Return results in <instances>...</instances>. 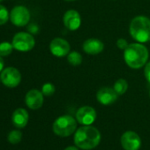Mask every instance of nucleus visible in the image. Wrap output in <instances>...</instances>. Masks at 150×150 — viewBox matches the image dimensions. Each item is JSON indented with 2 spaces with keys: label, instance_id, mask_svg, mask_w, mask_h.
I'll list each match as a JSON object with an SVG mask.
<instances>
[{
  "label": "nucleus",
  "instance_id": "aec40b11",
  "mask_svg": "<svg viewBox=\"0 0 150 150\" xmlns=\"http://www.w3.org/2000/svg\"><path fill=\"white\" fill-rule=\"evenodd\" d=\"M10 18V14L7 11V9L4 6L0 5V25L6 24Z\"/></svg>",
  "mask_w": 150,
  "mask_h": 150
},
{
  "label": "nucleus",
  "instance_id": "4be33fe9",
  "mask_svg": "<svg viewBox=\"0 0 150 150\" xmlns=\"http://www.w3.org/2000/svg\"><path fill=\"white\" fill-rule=\"evenodd\" d=\"M129 44L127 43V42L125 40V39H123V38H120V39H118L117 41V46L120 49V50H125L126 48H127V46H128Z\"/></svg>",
  "mask_w": 150,
  "mask_h": 150
},
{
  "label": "nucleus",
  "instance_id": "ddd939ff",
  "mask_svg": "<svg viewBox=\"0 0 150 150\" xmlns=\"http://www.w3.org/2000/svg\"><path fill=\"white\" fill-rule=\"evenodd\" d=\"M27 106L31 110H38L43 104V94L37 89L29 90L25 97Z\"/></svg>",
  "mask_w": 150,
  "mask_h": 150
},
{
  "label": "nucleus",
  "instance_id": "39448f33",
  "mask_svg": "<svg viewBox=\"0 0 150 150\" xmlns=\"http://www.w3.org/2000/svg\"><path fill=\"white\" fill-rule=\"evenodd\" d=\"M13 48L21 52H27L31 50L35 44V38L28 33L20 32L17 33L13 39Z\"/></svg>",
  "mask_w": 150,
  "mask_h": 150
},
{
  "label": "nucleus",
  "instance_id": "f257e3e1",
  "mask_svg": "<svg viewBox=\"0 0 150 150\" xmlns=\"http://www.w3.org/2000/svg\"><path fill=\"white\" fill-rule=\"evenodd\" d=\"M101 141V133L94 126L84 125L80 127L74 135V143L79 148L90 150L96 147Z\"/></svg>",
  "mask_w": 150,
  "mask_h": 150
},
{
  "label": "nucleus",
  "instance_id": "4468645a",
  "mask_svg": "<svg viewBox=\"0 0 150 150\" xmlns=\"http://www.w3.org/2000/svg\"><path fill=\"white\" fill-rule=\"evenodd\" d=\"M82 48L86 53L89 55H96L103 50L104 45L102 41L96 38H90L83 42Z\"/></svg>",
  "mask_w": 150,
  "mask_h": 150
},
{
  "label": "nucleus",
  "instance_id": "b1692460",
  "mask_svg": "<svg viewBox=\"0 0 150 150\" xmlns=\"http://www.w3.org/2000/svg\"><path fill=\"white\" fill-rule=\"evenodd\" d=\"M4 66H5V61L3 57L0 56V71H2L4 70Z\"/></svg>",
  "mask_w": 150,
  "mask_h": 150
},
{
  "label": "nucleus",
  "instance_id": "cd10ccee",
  "mask_svg": "<svg viewBox=\"0 0 150 150\" xmlns=\"http://www.w3.org/2000/svg\"><path fill=\"white\" fill-rule=\"evenodd\" d=\"M149 96H150V92H149Z\"/></svg>",
  "mask_w": 150,
  "mask_h": 150
},
{
  "label": "nucleus",
  "instance_id": "393cba45",
  "mask_svg": "<svg viewBox=\"0 0 150 150\" xmlns=\"http://www.w3.org/2000/svg\"><path fill=\"white\" fill-rule=\"evenodd\" d=\"M64 150H79L77 146H68L66 147Z\"/></svg>",
  "mask_w": 150,
  "mask_h": 150
},
{
  "label": "nucleus",
  "instance_id": "a878e982",
  "mask_svg": "<svg viewBox=\"0 0 150 150\" xmlns=\"http://www.w3.org/2000/svg\"><path fill=\"white\" fill-rule=\"evenodd\" d=\"M65 1H68V2H72V1H75V0H65Z\"/></svg>",
  "mask_w": 150,
  "mask_h": 150
},
{
  "label": "nucleus",
  "instance_id": "c85d7f7f",
  "mask_svg": "<svg viewBox=\"0 0 150 150\" xmlns=\"http://www.w3.org/2000/svg\"><path fill=\"white\" fill-rule=\"evenodd\" d=\"M0 81H1V79H0Z\"/></svg>",
  "mask_w": 150,
  "mask_h": 150
},
{
  "label": "nucleus",
  "instance_id": "5701e85b",
  "mask_svg": "<svg viewBox=\"0 0 150 150\" xmlns=\"http://www.w3.org/2000/svg\"><path fill=\"white\" fill-rule=\"evenodd\" d=\"M144 73H145V77L147 81V82L150 84V62H148L146 64L145 70H144Z\"/></svg>",
  "mask_w": 150,
  "mask_h": 150
},
{
  "label": "nucleus",
  "instance_id": "bb28decb",
  "mask_svg": "<svg viewBox=\"0 0 150 150\" xmlns=\"http://www.w3.org/2000/svg\"><path fill=\"white\" fill-rule=\"evenodd\" d=\"M1 1H3V0H0V2H1Z\"/></svg>",
  "mask_w": 150,
  "mask_h": 150
},
{
  "label": "nucleus",
  "instance_id": "a211bd4d",
  "mask_svg": "<svg viewBox=\"0 0 150 150\" xmlns=\"http://www.w3.org/2000/svg\"><path fill=\"white\" fill-rule=\"evenodd\" d=\"M7 139L11 144H13V145L18 144L22 139V133H21V132H20L18 130H13L9 132Z\"/></svg>",
  "mask_w": 150,
  "mask_h": 150
},
{
  "label": "nucleus",
  "instance_id": "412c9836",
  "mask_svg": "<svg viewBox=\"0 0 150 150\" xmlns=\"http://www.w3.org/2000/svg\"><path fill=\"white\" fill-rule=\"evenodd\" d=\"M55 87L51 83H45L42 88V93L45 96H50L55 93Z\"/></svg>",
  "mask_w": 150,
  "mask_h": 150
},
{
  "label": "nucleus",
  "instance_id": "f03ea898",
  "mask_svg": "<svg viewBox=\"0 0 150 150\" xmlns=\"http://www.w3.org/2000/svg\"><path fill=\"white\" fill-rule=\"evenodd\" d=\"M124 57L129 67L139 69L146 64L148 59V50L140 43H131L125 50Z\"/></svg>",
  "mask_w": 150,
  "mask_h": 150
},
{
  "label": "nucleus",
  "instance_id": "6ab92c4d",
  "mask_svg": "<svg viewBox=\"0 0 150 150\" xmlns=\"http://www.w3.org/2000/svg\"><path fill=\"white\" fill-rule=\"evenodd\" d=\"M13 43H10L9 42H0V56L1 57L10 55L13 52Z\"/></svg>",
  "mask_w": 150,
  "mask_h": 150
},
{
  "label": "nucleus",
  "instance_id": "1a4fd4ad",
  "mask_svg": "<svg viewBox=\"0 0 150 150\" xmlns=\"http://www.w3.org/2000/svg\"><path fill=\"white\" fill-rule=\"evenodd\" d=\"M96 112L90 106H83L76 112V120L83 125H90L96 121Z\"/></svg>",
  "mask_w": 150,
  "mask_h": 150
},
{
  "label": "nucleus",
  "instance_id": "423d86ee",
  "mask_svg": "<svg viewBox=\"0 0 150 150\" xmlns=\"http://www.w3.org/2000/svg\"><path fill=\"white\" fill-rule=\"evenodd\" d=\"M2 83L7 88H16L21 81V74L20 71L14 67H6L1 71L0 75Z\"/></svg>",
  "mask_w": 150,
  "mask_h": 150
},
{
  "label": "nucleus",
  "instance_id": "dca6fc26",
  "mask_svg": "<svg viewBox=\"0 0 150 150\" xmlns=\"http://www.w3.org/2000/svg\"><path fill=\"white\" fill-rule=\"evenodd\" d=\"M114 90L117 92V94L118 96H122L124 95L126 90L128 89V83L124 79H119L116 81V83L114 84Z\"/></svg>",
  "mask_w": 150,
  "mask_h": 150
},
{
  "label": "nucleus",
  "instance_id": "9b49d317",
  "mask_svg": "<svg viewBox=\"0 0 150 150\" xmlns=\"http://www.w3.org/2000/svg\"><path fill=\"white\" fill-rule=\"evenodd\" d=\"M63 22L67 29L71 31H75L81 27V15L77 11L69 10L64 13L63 17Z\"/></svg>",
  "mask_w": 150,
  "mask_h": 150
},
{
  "label": "nucleus",
  "instance_id": "2eb2a0df",
  "mask_svg": "<svg viewBox=\"0 0 150 150\" xmlns=\"http://www.w3.org/2000/svg\"><path fill=\"white\" fill-rule=\"evenodd\" d=\"M28 113L25 109L19 108L15 110L12 115V122L17 128H24L28 123Z\"/></svg>",
  "mask_w": 150,
  "mask_h": 150
},
{
  "label": "nucleus",
  "instance_id": "7ed1b4c3",
  "mask_svg": "<svg viewBox=\"0 0 150 150\" xmlns=\"http://www.w3.org/2000/svg\"><path fill=\"white\" fill-rule=\"evenodd\" d=\"M130 34L138 42L150 41V20L146 16H137L130 24Z\"/></svg>",
  "mask_w": 150,
  "mask_h": 150
},
{
  "label": "nucleus",
  "instance_id": "20e7f679",
  "mask_svg": "<svg viewBox=\"0 0 150 150\" xmlns=\"http://www.w3.org/2000/svg\"><path fill=\"white\" fill-rule=\"evenodd\" d=\"M76 128V120L69 115H64L57 117L52 125L54 133L60 137H68L71 135L75 132Z\"/></svg>",
  "mask_w": 150,
  "mask_h": 150
},
{
  "label": "nucleus",
  "instance_id": "6e6552de",
  "mask_svg": "<svg viewBox=\"0 0 150 150\" xmlns=\"http://www.w3.org/2000/svg\"><path fill=\"white\" fill-rule=\"evenodd\" d=\"M121 145L125 150H139L141 146V139L136 132L127 131L121 137Z\"/></svg>",
  "mask_w": 150,
  "mask_h": 150
},
{
  "label": "nucleus",
  "instance_id": "0eeeda50",
  "mask_svg": "<svg viewBox=\"0 0 150 150\" xmlns=\"http://www.w3.org/2000/svg\"><path fill=\"white\" fill-rule=\"evenodd\" d=\"M10 20L13 25L17 27H24L30 21V13L25 6H15L10 13Z\"/></svg>",
  "mask_w": 150,
  "mask_h": 150
},
{
  "label": "nucleus",
  "instance_id": "f3484780",
  "mask_svg": "<svg viewBox=\"0 0 150 150\" xmlns=\"http://www.w3.org/2000/svg\"><path fill=\"white\" fill-rule=\"evenodd\" d=\"M67 60L70 64H71L73 66H78L82 62V57L77 51H71V53L68 54Z\"/></svg>",
  "mask_w": 150,
  "mask_h": 150
},
{
  "label": "nucleus",
  "instance_id": "9d476101",
  "mask_svg": "<svg viewBox=\"0 0 150 150\" xmlns=\"http://www.w3.org/2000/svg\"><path fill=\"white\" fill-rule=\"evenodd\" d=\"M50 50L52 55L57 57H62L69 54L70 44L66 40L63 38H55L50 44Z\"/></svg>",
  "mask_w": 150,
  "mask_h": 150
},
{
  "label": "nucleus",
  "instance_id": "f8f14e48",
  "mask_svg": "<svg viewBox=\"0 0 150 150\" xmlns=\"http://www.w3.org/2000/svg\"><path fill=\"white\" fill-rule=\"evenodd\" d=\"M96 98H97V101L101 104L110 105L117 100L118 95L114 90V88L105 87V88H102L98 90V92L96 94Z\"/></svg>",
  "mask_w": 150,
  "mask_h": 150
}]
</instances>
